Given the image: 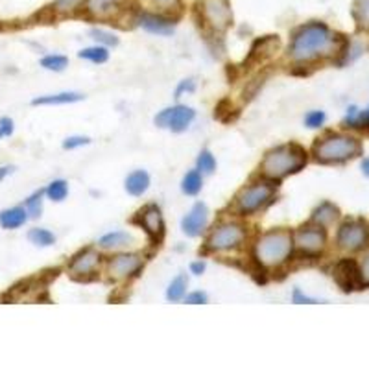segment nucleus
Instances as JSON below:
<instances>
[{
	"label": "nucleus",
	"instance_id": "1",
	"mask_svg": "<svg viewBox=\"0 0 369 369\" xmlns=\"http://www.w3.org/2000/svg\"><path fill=\"white\" fill-rule=\"evenodd\" d=\"M340 48V37L323 22H309L299 26L292 35L288 55L294 63H310V61L331 57Z\"/></svg>",
	"mask_w": 369,
	"mask_h": 369
},
{
	"label": "nucleus",
	"instance_id": "2",
	"mask_svg": "<svg viewBox=\"0 0 369 369\" xmlns=\"http://www.w3.org/2000/svg\"><path fill=\"white\" fill-rule=\"evenodd\" d=\"M307 165V152L299 144H282L270 150L260 163V174L266 179L279 181L290 174H298Z\"/></svg>",
	"mask_w": 369,
	"mask_h": 369
},
{
	"label": "nucleus",
	"instance_id": "3",
	"mask_svg": "<svg viewBox=\"0 0 369 369\" xmlns=\"http://www.w3.org/2000/svg\"><path fill=\"white\" fill-rule=\"evenodd\" d=\"M294 251V235L287 229H270L255 242V259L264 268H279Z\"/></svg>",
	"mask_w": 369,
	"mask_h": 369
},
{
	"label": "nucleus",
	"instance_id": "4",
	"mask_svg": "<svg viewBox=\"0 0 369 369\" xmlns=\"http://www.w3.org/2000/svg\"><path fill=\"white\" fill-rule=\"evenodd\" d=\"M312 154H314L316 161L323 163V165L345 163V161L353 159V157L362 154V144H360L359 138L332 133V135L320 138L314 144Z\"/></svg>",
	"mask_w": 369,
	"mask_h": 369
},
{
	"label": "nucleus",
	"instance_id": "5",
	"mask_svg": "<svg viewBox=\"0 0 369 369\" xmlns=\"http://www.w3.org/2000/svg\"><path fill=\"white\" fill-rule=\"evenodd\" d=\"M276 183L271 179H262V181L251 183L249 187H244L235 198V207L240 215L251 216L270 205L276 196Z\"/></svg>",
	"mask_w": 369,
	"mask_h": 369
},
{
	"label": "nucleus",
	"instance_id": "6",
	"mask_svg": "<svg viewBox=\"0 0 369 369\" xmlns=\"http://www.w3.org/2000/svg\"><path fill=\"white\" fill-rule=\"evenodd\" d=\"M246 237H248V229L240 222H222L210 231L205 248L213 253H227L242 248Z\"/></svg>",
	"mask_w": 369,
	"mask_h": 369
},
{
	"label": "nucleus",
	"instance_id": "7",
	"mask_svg": "<svg viewBox=\"0 0 369 369\" xmlns=\"http://www.w3.org/2000/svg\"><path fill=\"white\" fill-rule=\"evenodd\" d=\"M196 10L199 19L213 33H224L233 24V10L229 0H198Z\"/></svg>",
	"mask_w": 369,
	"mask_h": 369
},
{
	"label": "nucleus",
	"instance_id": "8",
	"mask_svg": "<svg viewBox=\"0 0 369 369\" xmlns=\"http://www.w3.org/2000/svg\"><path fill=\"white\" fill-rule=\"evenodd\" d=\"M194 118H196V111L192 107L177 104L159 111L155 115L154 122L155 126L161 127V129H168L172 133H183L187 132L188 126L194 122Z\"/></svg>",
	"mask_w": 369,
	"mask_h": 369
},
{
	"label": "nucleus",
	"instance_id": "9",
	"mask_svg": "<svg viewBox=\"0 0 369 369\" xmlns=\"http://www.w3.org/2000/svg\"><path fill=\"white\" fill-rule=\"evenodd\" d=\"M336 242L345 251H360L369 242V227L362 220L343 222L336 233Z\"/></svg>",
	"mask_w": 369,
	"mask_h": 369
},
{
	"label": "nucleus",
	"instance_id": "10",
	"mask_svg": "<svg viewBox=\"0 0 369 369\" xmlns=\"http://www.w3.org/2000/svg\"><path fill=\"white\" fill-rule=\"evenodd\" d=\"M144 266V259L138 253H116L107 260V276L113 281H127L137 276Z\"/></svg>",
	"mask_w": 369,
	"mask_h": 369
},
{
	"label": "nucleus",
	"instance_id": "11",
	"mask_svg": "<svg viewBox=\"0 0 369 369\" xmlns=\"http://www.w3.org/2000/svg\"><path fill=\"white\" fill-rule=\"evenodd\" d=\"M135 224L143 227L144 233L148 235L152 242H161L165 237V218L159 205L148 204L137 213Z\"/></svg>",
	"mask_w": 369,
	"mask_h": 369
},
{
	"label": "nucleus",
	"instance_id": "12",
	"mask_svg": "<svg viewBox=\"0 0 369 369\" xmlns=\"http://www.w3.org/2000/svg\"><path fill=\"white\" fill-rule=\"evenodd\" d=\"M327 244V233L325 227H320L312 224V226L299 227L298 233L294 235V246L307 255H318L323 251Z\"/></svg>",
	"mask_w": 369,
	"mask_h": 369
},
{
	"label": "nucleus",
	"instance_id": "13",
	"mask_svg": "<svg viewBox=\"0 0 369 369\" xmlns=\"http://www.w3.org/2000/svg\"><path fill=\"white\" fill-rule=\"evenodd\" d=\"M100 262H102V255L96 249H83V251L72 257L71 264H69V273L74 279H87V277L96 273Z\"/></svg>",
	"mask_w": 369,
	"mask_h": 369
},
{
	"label": "nucleus",
	"instance_id": "14",
	"mask_svg": "<svg viewBox=\"0 0 369 369\" xmlns=\"http://www.w3.org/2000/svg\"><path fill=\"white\" fill-rule=\"evenodd\" d=\"M209 207L204 201H198V204L192 205V209L188 210L187 215L183 216L181 231L190 238L199 237L207 229V226H209Z\"/></svg>",
	"mask_w": 369,
	"mask_h": 369
},
{
	"label": "nucleus",
	"instance_id": "15",
	"mask_svg": "<svg viewBox=\"0 0 369 369\" xmlns=\"http://www.w3.org/2000/svg\"><path fill=\"white\" fill-rule=\"evenodd\" d=\"M332 277L343 292H353L357 288L362 287V281H360V270L357 262L351 259L340 260L334 270H332Z\"/></svg>",
	"mask_w": 369,
	"mask_h": 369
},
{
	"label": "nucleus",
	"instance_id": "16",
	"mask_svg": "<svg viewBox=\"0 0 369 369\" xmlns=\"http://www.w3.org/2000/svg\"><path fill=\"white\" fill-rule=\"evenodd\" d=\"M135 22H137L143 30H146L148 33H154V35L168 37V35L176 32V22H174V19H168V17H165L163 13H148V11H143V13H138Z\"/></svg>",
	"mask_w": 369,
	"mask_h": 369
},
{
	"label": "nucleus",
	"instance_id": "17",
	"mask_svg": "<svg viewBox=\"0 0 369 369\" xmlns=\"http://www.w3.org/2000/svg\"><path fill=\"white\" fill-rule=\"evenodd\" d=\"M127 0H85L83 8L94 19H113L124 10Z\"/></svg>",
	"mask_w": 369,
	"mask_h": 369
},
{
	"label": "nucleus",
	"instance_id": "18",
	"mask_svg": "<svg viewBox=\"0 0 369 369\" xmlns=\"http://www.w3.org/2000/svg\"><path fill=\"white\" fill-rule=\"evenodd\" d=\"M279 46H281V41L277 35H266V37L255 41L251 52H249L248 63H262V61L270 60L271 55L279 50Z\"/></svg>",
	"mask_w": 369,
	"mask_h": 369
},
{
	"label": "nucleus",
	"instance_id": "19",
	"mask_svg": "<svg viewBox=\"0 0 369 369\" xmlns=\"http://www.w3.org/2000/svg\"><path fill=\"white\" fill-rule=\"evenodd\" d=\"M150 185H152V179H150V174L143 168H138V170H133L127 174L126 181H124V188H126V192L129 196H144V194L148 192Z\"/></svg>",
	"mask_w": 369,
	"mask_h": 369
},
{
	"label": "nucleus",
	"instance_id": "20",
	"mask_svg": "<svg viewBox=\"0 0 369 369\" xmlns=\"http://www.w3.org/2000/svg\"><path fill=\"white\" fill-rule=\"evenodd\" d=\"M340 218V209L336 205L331 204V201H323L314 209L312 216H310V222L320 227H331L334 222Z\"/></svg>",
	"mask_w": 369,
	"mask_h": 369
},
{
	"label": "nucleus",
	"instance_id": "21",
	"mask_svg": "<svg viewBox=\"0 0 369 369\" xmlns=\"http://www.w3.org/2000/svg\"><path fill=\"white\" fill-rule=\"evenodd\" d=\"M135 242V237L127 231H111L104 237L98 238V246L102 249H109V251H116V249L129 248Z\"/></svg>",
	"mask_w": 369,
	"mask_h": 369
},
{
	"label": "nucleus",
	"instance_id": "22",
	"mask_svg": "<svg viewBox=\"0 0 369 369\" xmlns=\"http://www.w3.org/2000/svg\"><path fill=\"white\" fill-rule=\"evenodd\" d=\"M28 210L26 207H10V209H4L0 213V226L8 229V231H13V229H19L28 222Z\"/></svg>",
	"mask_w": 369,
	"mask_h": 369
},
{
	"label": "nucleus",
	"instance_id": "23",
	"mask_svg": "<svg viewBox=\"0 0 369 369\" xmlns=\"http://www.w3.org/2000/svg\"><path fill=\"white\" fill-rule=\"evenodd\" d=\"M85 98L82 93H74V91H65V93L57 94H46V96H39L32 100V105H66L76 104Z\"/></svg>",
	"mask_w": 369,
	"mask_h": 369
},
{
	"label": "nucleus",
	"instance_id": "24",
	"mask_svg": "<svg viewBox=\"0 0 369 369\" xmlns=\"http://www.w3.org/2000/svg\"><path fill=\"white\" fill-rule=\"evenodd\" d=\"M204 188V176L196 168L188 170L181 179V192L187 196H198Z\"/></svg>",
	"mask_w": 369,
	"mask_h": 369
},
{
	"label": "nucleus",
	"instance_id": "25",
	"mask_svg": "<svg viewBox=\"0 0 369 369\" xmlns=\"http://www.w3.org/2000/svg\"><path fill=\"white\" fill-rule=\"evenodd\" d=\"M188 288V279L185 273H179L177 277L172 279V282L166 288V299L172 301V303H177V301H181L185 298V294H187Z\"/></svg>",
	"mask_w": 369,
	"mask_h": 369
},
{
	"label": "nucleus",
	"instance_id": "26",
	"mask_svg": "<svg viewBox=\"0 0 369 369\" xmlns=\"http://www.w3.org/2000/svg\"><path fill=\"white\" fill-rule=\"evenodd\" d=\"M78 57H80V60L91 61L94 65H102V63L109 60V50L102 46V44H94V46H87V48L80 50V52H78Z\"/></svg>",
	"mask_w": 369,
	"mask_h": 369
},
{
	"label": "nucleus",
	"instance_id": "27",
	"mask_svg": "<svg viewBox=\"0 0 369 369\" xmlns=\"http://www.w3.org/2000/svg\"><path fill=\"white\" fill-rule=\"evenodd\" d=\"M44 196H46L50 201H55V204L65 201L66 196H69V183H66L65 179H54V181H50L48 187L44 188Z\"/></svg>",
	"mask_w": 369,
	"mask_h": 369
},
{
	"label": "nucleus",
	"instance_id": "28",
	"mask_svg": "<svg viewBox=\"0 0 369 369\" xmlns=\"http://www.w3.org/2000/svg\"><path fill=\"white\" fill-rule=\"evenodd\" d=\"M28 240L37 248H50L55 242V237L54 233L44 229V227H33L28 231Z\"/></svg>",
	"mask_w": 369,
	"mask_h": 369
},
{
	"label": "nucleus",
	"instance_id": "29",
	"mask_svg": "<svg viewBox=\"0 0 369 369\" xmlns=\"http://www.w3.org/2000/svg\"><path fill=\"white\" fill-rule=\"evenodd\" d=\"M196 170L201 174V176H210V174H215L216 170V157L213 155L210 150H201L198 155V159H196Z\"/></svg>",
	"mask_w": 369,
	"mask_h": 369
},
{
	"label": "nucleus",
	"instance_id": "30",
	"mask_svg": "<svg viewBox=\"0 0 369 369\" xmlns=\"http://www.w3.org/2000/svg\"><path fill=\"white\" fill-rule=\"evenodd\" d=\"M44 71L50 72H63L69 66V57L61 54H48L39 61Z\"/></svg>",
	"mask_w": 369,
	"mask_h": 369
},
{
	"label": "nucleus",
	"instance_id": "31",
	"mask_svg": "<svg viewBox=\"0 0 369 369\" xmlns=\"http://www.w3.org/2000/svg\"><path fill=\"white\" fill-rule=\"evenodd\" d=\"M89 35H91V39L96 41V44H102L105 48H111V46L118 44V37H116L115 33L109 32V30H104V28H93L89 32Z\"/></svg>",
	"mask_w": 369,
	"mask_h": 369
},
{
	"label": "nucleus",
	"instance_id": "32",
	"mask_svg": "<svg viewBox=\"0 0 369 369\" xmlns=\"http://www.w3.org/2000/svg\"><path fill=\"white\" fill-rule=\"evenodd\" d=\"M353 17L360 28L369 30V0H354Z\"/></svg>",
	"mask_w": 369,
	"mask_h": 369
},
{
	"label": "nucleus",
	"instance_id": "33",
	"mask_svg": "<svg viewBox=\"0 0 369 369\" xmlns=\"http://www.w3.org/2000/svg\"><path fill=\"white\" fill-rule=\"evenodd\" d=\"M43 201H44V190H35V192L26 199V210L30 218H39L43 215Z\"/></svg>",
	"mask_w": 369,
	"mask_h": 369
},
{
	"label": "nucleus",
	"instance_id": "34",
	"mask_svg": "<svg viewBox=\"0 0 369 369\" xmlns=\"http://www.w3.org/2000/svg\"><path fill=\"white\" fill-rule=\"evenodd\" d=\"M325 120H327L325 111L312 109L305 115V126L310 127V129H318V127H321L325 124Z\"/></svg>",
	"mask_w": 369,
	"mask_h": 369
},
{
	"label": "nucleus",
	"instance_id": "35",
	"mask_svg": "<svg viewBox=\"0 0 369 369\" xmlns=\"http://www.w3.org/2000/svg\"><path fill=\"white\" fill-rule=\"evenodd\" d=\"M183 0H150V4L155 6L163 13H172V11L181 10Z\"/></svg>",
	"mask_w": 369,
	"mask_h": 369
},
{
	"label": "nucleus",
	"instance_id": "36",
	"mask_svg": "<svg viewBox=\"0 0 369 369\" xmlns=\"http://www.w3.org/2000/svg\"><path fill=\"white\" fill-rule=\"evenodd\" d=\"M91 144V138L83 137V135H72V137H66L63 141V150H78L83 148V146H89Z\"/></svg>",
	"mask_w": 369,
	"mask_h": 369
},
{
	"label": "nucleus",
	"instance_id": "37",
	"mask_svg": "<svg viewBox=\"0 0 369 369\" xmlns=\"http://www.w3.org/2000/svg\"><path fill=\"white\" fill-rule=\"evenodd\" d=\"M83 2L85 0H55L54 10L60 11V13H72L80 6H83Z\"/></svg>",
	"mask_w": 369,
	"mask_h": 369
},
{
	"label": "nucleus",
	"instance_id": "38",
	"mask_svg": "<svg viewBox=\"0 0 369 369\" xmlns=\"http://www.w3.org/2000/svg\"><path fill=\"white\" fill-rule=\"evenodd\" d=\"M196 91V82H194L192 78H188V80H183V82L177 83L176 87V98H181L183 94H190Z\"/></svg>",
	"mask_w": 369,
	"mask_h": 369
},
{
	"label": "nucleus",
	"instance_id": "39",
	"mask_svg": "<svg viewBox=\"0 0 369 369\" xmlns=\"http://www.w3.org/2000/svg\"><path fill=\"white\" fill-rule=\"evenodd\" d=\"M185 303L188 305H205L207 301H209V296L205 292H201V290H196V292H190V294H185Z\"/></svg>",
	"mask_w": 369,
	"mask_h": 369
},
{
	"label": "nucleus",
	"instance_id": "40",
	"mask_svg": "<svg viewBox=\"0 0 369 369\" xmlns=\"http://www.w3.org/2000/svg\"><path fill=\"white\" fill-rule=\"evenodd\" d=\"M13 132H15V124H13V120H11L10 116H2V118H0V138L11 137Z\"/></svg>",
	"mask_w": 369,
	"mask_h": 369
},
{
	"label": "nucleus",
	"instance_id": "41",
	"mask_svg": "<svg viewBox=\"0 0 369 369\" xmlns=\"http://www.w3.org/2000/svg\"><path fill=\"white\" fill-rule=\"evenodd\" d=\"M292 301L296 305H314V303H320L318 299L314 298H309V296H305L299 288H294V292H292Z\"/></svg>",
	"mask_w": 369,
	"mask_h": 369
},
{
	"label": "nucleus",
	"instance_id": "42",
	"mask_svg": "<svg viewBox=\"0 0 369 369\" xmlns=\"http://www.w3.org/2000/svg\"><path fill=\"white\" fill-rule=\"evenodd\" d=\"M360 281H362V287H369V253L360 264Z\"/></svg>",
	"mask_w": 369,
	"mask_h": 369
},
{
	"label": "nucleus",
	"instance_id": "43",
	"mask_svg": "<svg viewBox=\"0 0 369 369\" xmlns=\"http://www.w3.org/2000/svg\"><path fill=\"white\" fill-rule=\"evenodd\" d=\"M205 270H207V264H205L204 260H194L192 264H190V273L192 276H201Z\"/></svg>",
	"mask_w": 369,
	"mask_h": 369
},
{
	"label": "nucleus",
	"instance_id": "44",
	"mask_svg": "<svg viewBox=\"0 0 369 369\" xmlns=\"http://www.w3.org/2000/svg\"><path fill=\"white\" fill-rule=\"evenodd\" d=\"M13 170H15L13 166H0V181H4L6 177L10 176Z\"/></svg>",
	"mask_w": 369,
	"mask_h": 369
},
{
	"label": "nucleus",
	"instance_id": "45",
	"mask_svg": "<svg viewBox=\"0 0 369 369\" xmlns=\"http://www.w3.org/2000/svg\"><path fill=\"white\" fill-rule=\"evenodd\" d=\"M360 168H362V172H364V176L369 177V157H368V159L362 161V165H360Z\"/></svg>",
	"mask_w": 369,
	"mask_h": 369
},
{
	"label": "nucleus",
	"instance_id": "46",
	"mask_svg": "<svg viewBox=\"0 0 369 369\" xmlns=\"http://www.w3.org/2000/svg\"><path fill=\"white\" fill-rule=\"evenodd\" d=\"M368 109H369V107H368Z\"/></svg>",
	"mask_w": 369,
	"mask_h": 369
}]
</instances>
